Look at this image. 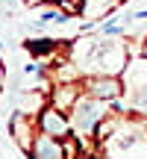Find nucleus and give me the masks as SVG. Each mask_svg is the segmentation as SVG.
<instances>
[{"instance_id":"obj_5","label":"nucleus","mask_w":147,"mask_h":159,"mask_svg":"<svg viewBox=\"0 0 147 159\" xmlns=\"http://www.w3.org/2000/svg\"><path fill=\"white\" fill-rule=\"evenodd\" d=\"M79 94H82V83H56L47 89V103L62 109V112H71V106L79 100Z\"/></svg>"},{"instance_id":"obj_9","label":"nucleus","mask_w":147,"mask_h":159,"mask_svg":"<svg viewBox=\"0 0 147 159\" xmlns=\"http://www.w3.org/2000/svg\"><path fill=\"white\" fill-rule=\"evenodd\" d=\"M138 56H144V59H147V35L141 39V47H138Z\"/></svg>"},{"instance_id":"obj_4","label":"nucleus","mask_w":147,"mask_h":159,"mask_svg":"<svg viewBox=\"0 0 147 159\" xmlns=\"http://www.w3.org/2000/svg\"><path fill=\"white\" fill-rule=\"evenodd\" d=\"M35 121H38V133H41V136H53V139H68V136H74L68 112L50 106V103L35 115Z\"/></svg>"},{"instance_id":"obj_12","label":"nucleus","mask_w":147,"mask_h":159,"mask_svg":"<svg viewBox=\"0 0 147 159\" xmlns=\"http://www.w3.org/2000/svg\"><path fill=\"white\" fill-rule=\"evenodd\" d=\"M3 83H6V71H3V65H0V89H3Z\"/></svg>"},{"instance_id":"obj_3","label":"nucleus","mask_w":147,"mask_h":159,"mask_svg":"<svg viewBox=\"0 0 147 159\" xmlns=\"http://www.w3.org/2000/svg\"><path fill=\"white\" fill-rule=\"evenodd\" d=\"M9 136L15 139V144L24 150V153H29L33 144H35V139L41 136L35 115H27V112H21V109H15L12 118H9Z\"/></svg>"},{"instance_id":"obj_6","label":"nucleus","mask_w":147,"mask_h":159,"mask_svg":"<svg viewBox=\"0 0 147 159\" xmlns=\"http://www.w3.org/2000/svg\"><path fill=\"white\" fill-rule=\"evenodd\" d=\"M27 156L29 159H71L65 150V139H53V136H38Z\"/></svg>"},{"instance_id":"obj_10","label":"nucleus","mask_w":147,"mask_h":159,"mask_svg":"<svg viewBox=\"0 0 147 159\" xmlns=\"http://www.w3.org/2000/svg\"><path fill=\"white\" fill-rule=\"evenodd\" d=\"M79 159H103L100 153H79Z\"/></svg>"},{"instance_id":"obj_7","label":"nucleus","mask_w":147,"mask_h":159,"mask_svg":"<svg viewBox=\"0 0 147 159\" xmlns=\"http://www.w3.org/2000/svg\"><path fill=\"white\" fill-rule=\"evenodd\" d=\"M71 41L68 39H41V35H29L27 41H24V50L29 53V56L41 59V56H50V53L56 50H68Z\"/></svg>"},{"instance_id":"obj_1","label":"nucleus","mask_w":147,"mask_h":159,"mask_svg":"<svg viewBox=\"0 0 147 159\" xmlns=\"http://www.w3.org/2000/svg\"><path fill=\"white\" fill-rule=\"evenodd\" d=\"M109 103L106 100H97V97H91V94H79V100L71 106V112H68V118H71V130H74V136L82 142V148H88V139L97 133V127L103 124V121L109 118Z\"/></svg>"},{"instance_id":"obj_8","label":"nucleus","mask_w":147,"mask_h":159,"mask_svg":"<svg viewBox=\"0 0 147 159\" xmlns=\"http://www.w3.org/2000/svg\"><path fill=\"white\" fill-rule=\"evenodd\" d=\"M118 3L121 0H82V12H79V15L88 18V21H94V24H103L106 18L115 15Z\"/></svg>"},{"instance_id":"obj_11","label":"nucleus","mask_w":147,"mask_h":159,"mask_svg":"<svg viewBox=\"0 0 147 159\" xmlns=\"http://www.w3.org/2000/svg\"><path fill=\"white\" fill-rule=\"evenodd\" d=\"M24 3H29V6H44L47 0H24Z\"/></svg>"},{"instance_id":"obj_2","label":"nucleus","mask_w":147,"mask_h":159,"mask_svg":"<svg viewBox=\"0 0 147 159\" xmlns=\"http://www.w3.org/2000/svg\"><path fill=\"white\" fill-rule=\"evenodd\" d=\"M79 83H82V91H85V94L97 97V100H106V103H112V100H118V97L127 94V85H124V80H121V77L85 74Z\"/></svg>"},{"instance_id":"obj_14","label":"nucleus","mask_w":147,"mask_h":159,"mask_svg":"<svg viewBox=\"0 0 147 159\" xmlns=\"http://www.w3.org/2000/svg\"><path fill=\"white\" fill-rule=\"evenodd\" d=\"M144 127H147V118H144Z\"/></svg>"},{"instance_id":"obj_13","label":"nucleus","mask_w":147,"mask_h":159,"mask_svg":"<svg viewBox=\"0 0 147 159\" xmlns=\"http://www.w3.org/2000/svg\"><path fill=\"white\" fill-rule=\"evenodd\" d=\"M0 50H3V39H0Z\"/></svg>"}]
</instances>
